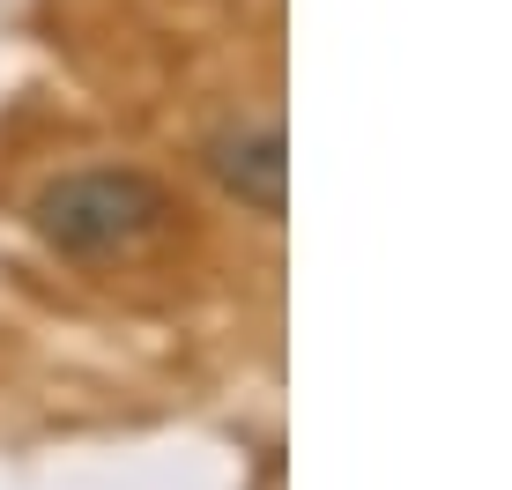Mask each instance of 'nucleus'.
<instances>
[{
    "label": "nucleus",
    "instance_id": "nucleus-1",
    "mask_svg": "<svg viewBox=\"0 0 512 490\" xmlns=\"http://www.w3.org/2000/svg\"><path fill=\"white\" fill-rule=\"evenodd\" d=\"M171 216V194L149 179V171H127V164H97V171H67L52 179L30 223L52 253L67 260H104V253H127L149 231H164Z\"/></svg>",
    "mask_w": 512,
    "mask_h": 490
},
{
    "label": "nucleus",
    "instance_id": "nucleus-2",
    "mask_svg": "<svg viewBox=\"0 0 512 490\" xmlns=\"http://www.w3.org/2000/svg\"><path fill=\"white\" fill-rule=\"evenodd\" d=\"M208 171H216L223 194H238L260 216H282V194H290V149H282L275 127H223L208 142Z\"/></svg>",
    "mask_w": 512,
    "mask_h": 490
}]
</instances>
